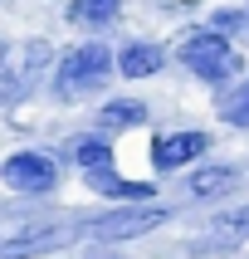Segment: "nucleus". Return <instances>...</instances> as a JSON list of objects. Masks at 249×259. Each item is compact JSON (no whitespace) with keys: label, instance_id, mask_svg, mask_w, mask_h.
I'll list each match as a JSON object with an SVG mask.
<instances>
[{"label":"nucleus","instance_id":"nucleus-1","mask_svg":"<svg viewBox=\"0 0 249 259\" xmlns=\"http://www.w3.org/2000/svg\"><path fill=\"white\" fill-rule=\"evenodd\" d=\"M113 64H117V59L108 54V44H78V49H69V54L59 59L54 93H59V98H83V93H93V88L108 83Z\"/></svg>","mask_w":249,"mask_h":259},{"label":"nucleus","instance_id":"nucleus-2","mask_svg":"<svg viewBox=\"0 0 249 259\" xmlns=\"http://www.w3.org/2000/svg\"><path fill=\"white\" fill-rule=\"evenodd\" d=\"M181 64H186L195 78L205 83H225L239 73V54L230 49V34H220V29H201V34H190L181 44Z\"/></svg>","mask_w":249,"mask_h":259},{"label":"nucleus","instance_id":"nucleus-3","mask_svg":"<svg viewBox=\"0 0 249 259\" xmlns=\"http://www.w3.org/2000/svg\"><path fill=\"white\" fill-rule=\"evenodd\" d=\"M161 220H166V205H117L108 215H93L78 225L83 240H137V235L157 230Z\"/></svg>","mask_w":249,"mask_h":259},{"label":"nucleus","instance_id":"nucleus-4","mask_svg":"<svg viewBox=\"0 0 249 259\" xmlns=\"http://www.w3.org/2000/svg\"><path fill=\"white\" fill-rule=\"evenodd\" d=\"M0 181L20 196H49L59 186V161L49 152H10L0 161Z\"/></svg>","mask_w":249,"mask_h":259},{"label":"nucleus","instance_id":"nucleus-5","mask_svg":"<svg viewBox=\"0 0 249 259\" xmlns=\"http://www.w3.org/2000/svg\"><path fill=\"white\" fill-rule=\"evenodd\" d=\"M78 240V225H25L15 235H0V259H39Z\"/></svg>","mask_w":249,"mask_h":259},{"label":"nucleus","instance_id":"nucleus-6","mask_svg":"<svg viewBox=\"0 0 249 259\" xmlns=\"http://www.w3.org/2000/svg\"><path fill=\"white\" fill-rule=\"evenodd\" d=\"M205 147H210L205 132H166V137H157V147H152V166H157V171H181L186 161L205 157Z\"/></svg>","mask_w":249,"mask_h":259},{"label":"nucleus","instance_id":"nucleus-7","mask_svg":"<svg viewBox=\"0 0 249 259\" xmlns=\"http://www.w3.org/2000/svg\"><path fill=\"white\" fill-rule=\"evenodd\" d=\"M88 176V186L98 191V196H113V201H152L157 191H152V181H122V176L113 171V166H93Z\"/></svg>","mask_w":249,"mask_h":259},{"label":"nucleus","instance_id":"nucleus-8","mask_svg":"<svg viewBox=\"0 0 249 259\" xmlns=\"http://www.w3.org/2000/svg\"><path fill=\"white\" fill-rule=\"evenodd\" d=\"M117 15H122V0H69L64 20L78 29H108Z\"/></svg>","mask_w":249,"mask_h":259},{"label":"nucleus","instance_id":"nucleus-9","mask_svg":"<svg viewBox=\"0 0 249 259\" xmlns=\"http://www.w3.org/2000/svg\"><path fill=\"white\" fill-rule=\"evenodd\" d=\"M161 64H166V49H161V44H127V49L117 54V69L127 73V78H152Z\"/></svg>","mask_w":249,"mask_h":259},{"label":"nucleus","instance_id":"nucleus-10","mask_svg":"<svg viewBox=\"0 0 249 259\" xmlns=\"http://www.w3.org/2000/svg\"><path fill=\"white\" fill-rule=\"evenodd\" d=\"M142 122H146V103H137V98H113L98 113L103 132H127V127H142Z\"/></svg>","mask_w":249,"mask_h":259},{"label":"nucleus","instance_id":"nucleus-11","mask_svg":"<svg viewBox=\"0 0 249 259\" xmlns=\"http://www.w3.org/2000/svg\"><path fill=\"white\" fill-rule=\"evenodd\" d=\"M230 186H234V171H230V166H195V171L186 176V191L195 196V201H210V196H225Z\"/></svg>","mask_w":249,"mask_h":259},{"label":"nucleus","instance_id":"nucleus-12","mask_svg":"<svg viewBox=\"0 0 249 259\" xmlns=\"http://www.w3.org/2000/svg\"><path fill=\"white\" fill-rule=\"evenodd\" d=\"M69 157L78 161L83 171H93V166H113V147H108V137H73Z\"/></svg>","mask_w":249,"mask_h":259},{"label":"nucleus","instance_id":"nucleus-13","mask_svg":"<svg viewBox=\"0 0 249 259\" xmlns=\"http://www.w3.org/2000/svg\"><path fill=\"white\" fill-rule=\"evenodd\" d=\"M210 230L220 235V240H249V205H234V210H220L215 220H210Z\"/></svg>","mask_w":249,"mask_h":259},{"label":"nucleus","instance_id":"nucleus-14","mask_svg":"<svg viewBox=\"0 0 249 259\" xmlns=\"http://www.w3.org/2000/svg\"><path fill=\"white\" fill-rule=\"evenodd\" d=\"M225 117H230L234 127H249V83H239L230 98H225Z\"/></svg>","mask_w":249,"mask_h":259},{"label":"nucleus","instance_id":"nucleus-15","mask_svg":"<svg viewBox=\"0 0 249 259\" xmlns=\"http://www.w3.org/2000/svg\"><path fill=\"white\" fill-rule=\"evenodd\" d=\"M239 25H244V15H239V10H220L215 20H210V29H220V34H234Z\"/></svg>","mask_w":249,"mask_h":259},{"label":"nucleus","instance_id":"nucleus-16","mask_svg":"<svg viewBox=\"0 0 249 259\" xmlns=\"http://www.w3.org/2000/svg\"><path fill=\"white\" fill-rule=\"evenodd\" d=\"M10 98H20V88H15V73L0 69V103H10Z\"/></svg>","mask_w":249,"mask_h":259}]
</instances>
